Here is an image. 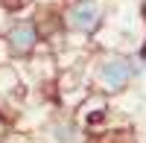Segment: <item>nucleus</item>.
Returning <instances> with one entry per match:
<instances>
[{
	"label": "nucleus",
	"mask_w": 146,
	"mask_h": 143,
	"mask_svg": "<svg viewBox=\"0 0 146 143\" xmlns=\"http://www.w3.org/2000/svg\"><path fill=\"white\" fill-rule=\"evenodd\" d=\"M143 64L131 53H111V50H91L88 58V79L91 91L117 99L131 91V85L143 76Z\"/></svg>",
	"instance_id": "f257e3e1"
},
{
	"label": "nucleus",
	"mask_w": 146,
	"mask_h": 143,
	"mask_svg": "<svg viewBox=\"0 0 146 143\" xmlns=\"http://www.w3.org/2000/svg\"><path fill=\"white\" fill-rule=\"evenodd\" d=\"M108 9H111L108 0H70L62 9V26L67 35L91 44V38L102 29Z\"/></svg>",
	"instance_id": "f03ea898"
},
{
	"label": "nucleus",
	"mask_w": 146,
	"mask_h": 143,
	"mask_svg": "<svg viewBox=\"0 0 146 143\" xmlns=\"http://www.w3.org/2000/svg\"><path fill=\"white\" fill-rule=\"evenodd\" d=\"M3 44H6V53L12 62H27L29 56L38 53V47L44 44L41 38V29L38 23H35L32 12H27V15H18V18H9L6 29H3Z\"/></svg>",
	"instance_id": "7ed1b4c3"
},
{
	"label": "nucleus",
	"mask_w": 146,
	"mask_h": 143,
	"mask_svg": "<svg viewBox=\"0 0 146 143\" xmlns=\"http://www.w3.org/2000/svg\"><path fill=\"white\" fill-rule=\"evenodd\" d=\"M91 93V79H88V62L76 67H62L53 85V102L56 108L73 114Z\"/></svg>",
	"instance_id": "20e7f679"
},
{
	"label": "nucleus",
	"mask_w": 146,
	"mask_h": 143,
	"mask_svg": "<svg viewBox=\"0 0 146 143\" xmlns=\"http://www.w3.org/2000/svg\"><path fill=\"white\" fill-rule=\"evenodd\" d=\"M111 114H114V99H108V97H102V93L91 91L88 99L73 111V120L79 123L85 137H94V134L102 132V126L111 120Z\"/></svg>",
	"instance_id": "39448f33"
},
{
	"label": "nucleus",
	"mask_w": 146,
	"mask_h": 143,
	"mask_svg": "<svg viewBox=\"0 0 146 143\" xmlns=\"http://www.w3.org/2000/svg\"><path fill=\"white\" fill-rule=\"evenodd\" d=\"M70 0H32L35 9H47V12H62Z\"/></svg>",
	"instance_id": "423d86ee"
}]
</instances>
